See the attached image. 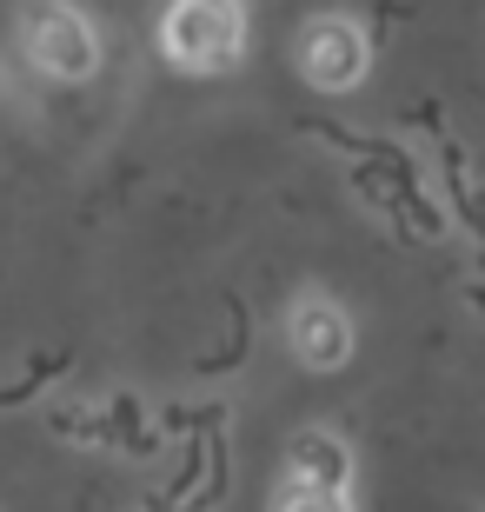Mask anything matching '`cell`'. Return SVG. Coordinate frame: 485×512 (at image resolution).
<instances>
[{
	"instance_id": "cell-5",
	"label": "cell",
	"mask_w": 485,
	"mask_h": 512,
	"mask_svg": "<svg viewBox=\"0 0 485 512\" xmlns=\"http://www.w3.org/2000/svg\"><path fill=\"white\" fill-rule=\"evenodd\" d=\"M346 473H353V459H346V446L333 433H299L293 453H286V479L293 486H333V493H346Z\"/></svg>"
},
{
	"instance_id": "cell-6",
	"label": "cell",
	"mask_w": 485,
	"mask_h": 512,
	"mask_svg": "<svg viewBox=\"0 0 485 512\" xmlns=\"http://www.w3.org/2000/svg\"><path fill=\"white\" fill-rule=\"evenodd\" d=\"M280 512H346V493H333V486H293L280 499Z\"/></svg>"
},
{
	"instance_id": "cell-2",
	"label": "cell",
	"mask_w": 485,
	"mask_h": 512,
	"mask_svg": "<svg viewBox=\"0 0 485 512\" xmlns=\"http://www.w3.org/2000/svg\"><path fill=\"white\" fill-rule=\"evenodd\" d=\"M27 60H34L47 80H87L100 67V40L87 27L80 7H60V0H40L27 7V34H20Z\"/></svg>"
},
{
	"instance_id": "cell-3",
	"label": "cell",
	"mask_w": 485,
	"mask_h": 512,
	"mask_svg": "<svg viewBox=\"0 0 485 512\" xmlns=\"http://www.w3.org/2000/svg\"><path fill=\"white\" fill-rule=\"evenodd\" d=\"M299 67H306L313 87L346 94V87H359V74H366V34H359L353 20H313V27L299 34Z\"/></svg>"
},
{
	"instance_id": "cell-1",
	"label": "cell",
	"mask_w": 485,
	"mask_h": 512,
	"mask_svg": "<svg viewBox=\"0 0 485 512\" xmlns=\"http://www.w3.org/2000/svg\"><path fill=\"white\" fill-rule=\"evenodd\" d=\"M246 40V14L233 0H167L160 14V54L180 60L187 74H213L240 54Z\"/></svg>"
},
{
	"instance_id": "cell-4",
	"label": "cell",
	"mask_w": 485,
	"mask_h": 512,
	"mask_svg": "<svg viewBox=\"0 0 485 512\" xmlns=\"http://www.w3.org/2000/svg\"><path fill=\"white\" fill-rule=\"evenodd\" d=\"M293 353L313 373H333L346 353H353V326H346V313H339L333 300H299L293 306Z\"/></svg>"
}]
</instances>
